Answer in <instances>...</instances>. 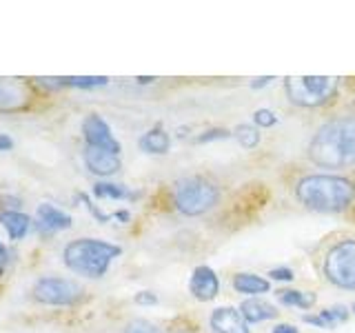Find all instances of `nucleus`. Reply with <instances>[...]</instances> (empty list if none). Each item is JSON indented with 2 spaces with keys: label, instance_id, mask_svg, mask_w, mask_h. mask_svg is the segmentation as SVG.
Returning <instances> with one entry per match:
<instances>
[{
  "label": "nucleus",
  "instance_id": "obj_7",
  "mask_svg": "<svg viewBox=\"0 0 355 333\" xmlns=\"http://www.w3.org/2000/svg\"><path fill=\"white\" fill-rule=\"evenodd\" d=\"M83 296V287L71 278L42 275L33 284V298L47 307H69L76 305Z\"/></svg>",
  "mask_w": 355,
  "mask_h": 333
},
{
  "label": "nucleus",
  "instance_id": "obj_4",
  "mask_svg": "<svg viewBox=\"0 0 355 333\" xmlns=\"http://www.w3.org/2000/svg\"><path fill=\"white\" fill-rule=\"evenodd\" d=\"M173 207L187 218H198L209 214L220 203V189L205 176H187L173 187Z\"/></svg>",
  "mask_w": 355,
  "mask_h": 333
},
{
  "label": "nucleus",
  "instance_id": "obj_17",
  "mask_svg": "<svg viewBox=\"0 0 355 333\" xmlns=\"http://www.w3.org/2000/svg\"><path fill=\"white\" fill-rule=\"evenodd\" d=\"M306 325H313L318 329H333L340 322H347L349 320V309L344 305H336V307H329V309H322L320 314L315 316H304L302 318Z\"/></svg>",
  "mask_w": 355,
  "mask_h": 333
},
{
  "label": "nucleus",
  "instance_id": "obj_15",
  "mask_svg": "<svg viewBox=\"0 0 355 333\" xmlns=\"http://www.w3.org/2000/svg\"><path fill=\"white\" fill-rule=\"evenodd\" d=\"M231 284L238 293L247 296V298H258L262 293H269V289H271V280H266V278H262L258 273H247V271L233 275Z\"/></svg>",
  "mask_w": 355,
  "mask_h": 333
},
{
  "label": "nucleus",
  "instance_id": "obj_5",
  "mask_svg": "<svg viewBox=\"0 0 355 333\" xmlns=\"http://www.w3.org/2000/svg\"><path fill=\"white\" fill-rule=\"evenodd\" d=\"M340 78L336 76H291L284 80L288 103L300 109H318L338 96Z\"/></svg>",
  "mask_w": 355,
  "mask_h": 333
},
{
  "label": "nucleus",
  "instance_id": "obj_28",
  "mask_svg": "<svg viewBox=\"0 0 355 333\" xmlns=\"http://www.w3.org/2000/svg\"><path fill=\"white\" fill-rule=\"evenodd\" d=\"M271 333H300V329L295 325H288V322H280L271 329Z\"/></svg>",
  "mask_w": 355,
  "mask_h": 333
},
{
  "label": "nucleus",
  "instance_id": "obj_3",
  "mask_svg": "<svg viewBox=\"0 0 355 333\" xmlns=\"http://www.w3.org/2000/svg\"><path fill=\"white\" fill-rule=\"evenodd\" d=\"M120 253L122 249L114 242L100 238H78L64 247L62 260L69 271L98 280V278H103L109 271L111 262L120 258Z\"/></svg>",
  "mask_w": 355,
  "mask_h": 333
},
{
  "label": "nucleus",
  "instance_id": "obj_29",
  "mask_svg": "<svg viewBox=\"0 0 355 333\" xmlns=\"http://www.w3.org/2000/svg\"><path fill=\"white\" fill-rule=\"evenodd\" d=\"M7 262H9V251L3 242H0V275H3V271L7 269Z\"/></svg>",
  "mask_w": 355,
  "mask_h": 333
},
{
  "label": "nucleus",
  "instance_id": "obj_1",
  "mask_svg": "<svg viewBox=\"0 0 355 333\" xmlns=\"http://www.w3.org/2000/svg\"><path fill=\"white\" fill-rule=\"evenodd\" d=\"M306 155L315 166L329 171L355 166V116H336L320 125L309 142Z\"/></svg>",
  "mask_w": 355,
  "mask_h": 333
},
{
  "label": "nucleus",
  "instance_id": "obj_24",
  "mask_svg": "<svg viewBox=\"0 0 355 333\" xmlns=\"http://www.w3.org/2000/svg\"><path fill=\"white\" fill-rule=\"evenodd\" d=\"M125 333H162V329L155 327L149 320H131Z\"/></svg>",
  "mask_w": 355,
  "mask_h": 333
},
{
  "label": "nucleus",
  "instance_id": "obj_18",
  "mask_svg": "<svg viewBox=\"0 0 355 333\" xmlns=\"http://www.w3.org/2000/svg\"><path fill=\"white\" fill-rule=\"evenodd\" d=\"M138 147L144 153L162 155V153H169V149H171V138H169V133H166L164 129L155 127V129H149L147 133H142L140 140H138Z\"/></svg>",
  "mask_w": 355,
  "mask_h": 333
},
{
  "label": "nucleus",
  "instance_id": "obj_6",
  "mask_svg": "<svg viewBox=\"0 0 355 333\" xmlns=\"http://www.w3.org/2000/svg\"><path fill=\"white\" fill-rule=\"evenodd\" d=\"M322 273L333 287L355 291V238L331 244L322 260Z\"/></svg>",
  "mask_w": 355,
  "mask_h": 333
},
{
  "label": "nucleus",
  "instance_id": "obj_12",
  "mask_svg": "<svg viewBox=\"0 0 355 333\" xmlns=\"http://www.w3.org/2000/svg\"><path fill=\"white\" fill-rule=\"evenodd\" d=\"M73 225V218L69 214H64L62 209L55 205L42 203L36 211V229L42 236H51V233H60L64 229H69Z\"/></svg>",
  "mask_w": 355,
  "mask_h": 333
},
{
  "label": "nucleus",
  "instance_id": "obj_32",
  "mask_svg": "<svg viewBox=\"0 0 355 333\" xmlns=\"http://www.w3.org/2000/svg\"><path fill=\"white\" fill-rule=\"evenodd\" d=\"M351 311H353V316H355V302H353V307H351Z\"/></svg>",
  "mask_w": 355,
  "mask_h": 333
},
{
  "label": "nucleus",
  "instance_id": "obj_26",
  "mask_svg": "<svg viewBox=\"0 0 355 333\" xmlns=\"http://www.w3.org/2000/svg\"><path fill=\"white\" fill-rule=\"evenodd\" d=\"M231 136V131L227 129H209L205 133H200V136L196 138V142H211V140H222V138H229Z\"/></svg>",
  "mask_w": 355,
  "mask_h": 333
},
{
  "label": "nucleus",
  "instance_id": "obj_22",
  "mask_svg": "<svg viewBox=\"0 0 355 333\" xmlns=\"http://www.w3.org/2000/svg\"><path fill=\"white\" fill-rule=\"evenodd\" d=\"M231 136L236 138L244 149H255L260 144V138L262 133L260 129L255 125H249V122H242V125H238L236 129L231 131Z\"/></svg>",
  "mask_w": 355,
  "mask_h": 333
},
{
  "label": "nucleus",
  "instance_id": "obj_11",
  "mask_svg": "<svg viewBox=\"0 0 355 333\" xmlns=\"http://www.w3.org/2000/svg\"><path fill=\"white\" fill-rule=\"evenodd\" d=\"M85 166L89 169V173H94L98 178H109L120 171L122 160H120V153L87 147L85 149Z\"/></svg>",
  "mask_w": 355,
  "mask_h": 333
},
{
  "label": "nucleus",
  "instance_id": "obj_31",
  "mask_svg": "<svg viewBox=\"0 0 355 333\" xmlns=\"http://www.w3.org/2000/svg\"><path fill=\"white\" fill-rule=\"evenodd\" d=\"M14 147V140H11L7 133H0V151H9Z\"/></svg>",
  "mask_w": 355,
  "mask_h": 333
},
{
  "label": "nucleus",
  "instance_id": "obj_27",
  "mask_svg": "<svg viewBox=\"0 0 355 333\" xmlns=\"http://www.w3.org/2000/svg\"><path fill=\"white\" fill-rule=\"evenodd\" d=\"M136 305H147V307H153V305H158V296H155L153 291H138L136 293Z\"/></svg>",
  "mask_w": 355,
  "mask_h": 333
},
{
  "label": "nucleus",
  "instance_id": "obj_8",
  "mask_svg": "<svg viewBox=\"0 0 355 333\" xmlns=\"http://www.w3.org/2000/svg\"><path fill=\"white\" fill-rule=\"evenodd\" d=\"M83 138L87 142V147L120 153V142L116 140L114 131L107 125V120L98 114H92L83 120Z\"/></svg>",
  "mask_w": 355,
  "mask_h": 333
},
{
  "label": "nucleus",
  "instance_id": "obj_30",
  "mask_svg": "<svg viewBox=\"0 0 355 333\" xmlns=\"http://www.w3.org/2000/svg\"><path fill=\"white\" fill-rule=\"evenodd\" d=\"M273 83V76H262V78H255V80H251V89H262L266 85Z\"/></svg>",
  "mask_w": 355,
  "mask_h": 333
},
{
  "label": "nucleus",
  "instance_id": "obj_23",
  "mask_svg": "<svg viewBox=\"0 0 355 333\" xmlns=\"http://www.w3.org/2000/svg\"><path fill=\"white\" fill-rule=\"evenodd\" d=\"M253 122H255V127H258V129H269V127L277 125V116H275V111H271V109H258L253 114Z\"/></svg>",
  "mask_w": 355,
  "mask_h": 333
},
{
  "label": "nucleus",
  "instance_id": "obj_10",
  "mask_svg": "<svg viewBox=\"0 0 355 333\" xmlns=\"http://www.w3.org/2000/svg\"><path fill=\"white\" fill-rule=\"evenodd\" d=\"M189 291L200 302H211L220 293V278L218 273L207 264H200L193 269L191 280H189Z\"/></svg>",
  "mask_w": 355,
  "mask_h": 333
},
{
  "label": "nucleus",
  "instance_id": "obj_20",
  "mask_svg": "<svg viewBox=\"0 0 355 333\" xmlns=\"http://www.w3.org/2000/svg\"><path fill=\"white\" fill-rule=\"evenodd\" d=\"M275 298L284 307H297L306 311L318 302V296L313 291H300V289H280V291H275Z\"/></svg>",
  "mask_w": 355,
  "mask_h": 333
},
{
  "label": "nucleus",
  "instance_id": "obj_25",
  "mask_svg": "<svg viewBox=\"0 0 355 333\" xmlns=\"http://www.w3.org/2000/svg\"><path fill=\"white\" fill-rule=\"evenodd\" d=\"M269 278L275 282H291L295 278V273H293L291 266H273V269L269 271Z\"/></svg>",
  "mask_w": 355,
  "mask_h": 333
},
{
  "label": "nucleus",
  "instance_id": "obj_19",
  "mask_svg": "<svg viewBox=\"0 0 355 333\" xmlns=\"http://www.w3.org/2000/svg\"><path fill=\"white\" fill-rule=\"evenodd\" d=\"M42 85L51 87H76V89H94L109 85L107 76H67V78H40Z\"/></svg>",
  "mask_w": 355,
  "mask_h": 333
},
{
  "label": "nucleus",
  "instance_id": "obj_2",
  "mask_svg": "<svg viewBox=\"0 0 355 333\" xmlns=\"http://www.w3.org/2000/svg\"><path fill=\"white\" fill-rule=\"evenodd\" d=\"M297 203L318 214H340L355 200V182L338 173H309L295 182Z\"/></svg>",
  "mask_w": 355,
  "mask_h": 333
},
{
  "label": "nucleus",
  "instance_id": "obj_21",
  "mask_svg": "<svg viewBox=\"0 0 355 333\" xmlns=\"http://www.w3.org/2000/svg\"><path fill=\"white\" fill-rule=\"evenodd\" d=\"M94 196L96 198H105V200H136L140 194L131 191L125 185H116V182H107L100 180L94 185Z\"/></svg>",
  "mask_w": 355,
  "mask_h": 333
},
{
  "label": "nucleus",
  "instance_id": "obj_14",
  "mask_svg": "<svg viewBox=\"0 0 355 333\" xmlns=\"http://www.w3.org/2000/svg\"><path fill=\"white\" fill-rule=\"evenodd\" d=\"M238 309L242 318L247 320V325H260V322L273 320L280 314L271 302H266V300H260V298H247Z\"/></svg>",
  "mask_w": 355,
  "mask_h": 333
},
{
  "label": "nucleus",
  "instance_id": "obj_13",
  "mask_svg": "<svg viewBox=\"0 0 355 333\" xmlns=\"http://www.w3.org/2000/svg\"><path fill=\"white\" fill-rule=\"evenodd\" d=\"M211 333H251L247 320L236 307H218L209 318Z\"/></svg>",
  "mask_w": 355,
  "mask_h": 333
},
{
  "label": "nucleus",
  "instance_id": "obj_16",
  "mask_svg": "<svg viewBox=\"0 0 355 333\" xmlns=\"http://www.w3.org/2000/svg\"><path fill=\"white\" fill-rule=\"evenodd\" d=\"M0 225L9 233V240H22L29 233L31 218L18 209H9V211H0Z\"/></svg>",
  "mask_w": 355,
  "mask_h": 333
},
{
  "label": "nucleus",
  "instance_id": "obj_9",
  "mask_svg": "<svg viewBox=\"0 0 355 333\" xmlns=\"http://www.w3.org/2000/svg\"><path fill=\"white\" fill-rule=\"evenodd\" d=\"M31 103L29 85L20 78H0V111L14 114V111L27 109Z\"/></svg>",
  "mask_w": 355,
  "mask_h": 333
}]
</instances>
